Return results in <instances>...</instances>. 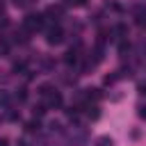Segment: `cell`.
Instances as JSON below:
<instances>
[{
  "label": "cell",
  "instance_id": "7a4b0ae2",
  "mask_svg": "<svg viewBox=\"0 0 146 146\" xmlns=\"http://www.w3.org/2000/svg\"><path fill=\"white\" fill-rule=\"evenodd\" d=\"M141 116H146V107H144V110H141Z\"/></svg>",
  "mask_w": 146,
  "mask_h": 146
},
{
  "label": "cell",
  "instance_id": "6da1fadb",
  "mask_svg": "<svg viewBox=\"0 0 146 146\" xmlns=\"http://www.w3.org/2000/svg\"><path fill=\"white\" fill-rule=\"evenodd\" d=\"M39 25H41V16H30L27 27H39Z\"/></svg>",
  "mask_w": 146,
  "mask_h": 146
}]
</instances>
